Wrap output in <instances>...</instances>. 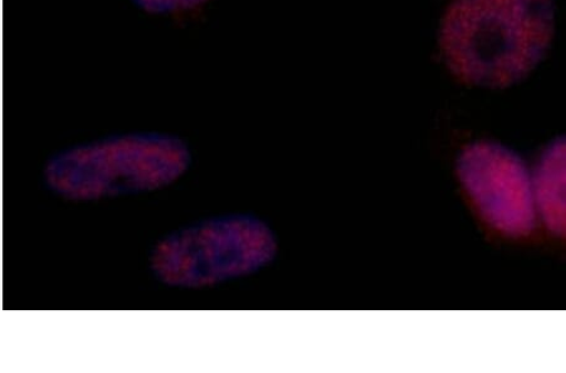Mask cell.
<instances>
[{
	"instance_id": "obj_1",
	"label": "cell",
	"mask_w": 566,
	"mask_h": 373,
	"mask_svg": "<svg viewBox=\"0 0 566 373\" xmlns=\"http://www.w3.org/2000/svg\"><path fill=\"white\" fill-rule=\"evenodd\" d=\"M554 32V0H453L438 43L462 84L506 88L541 65Z\"/></svg>"
},
{
	"instance_id": "obj_2",
	"label": "cell",
	"mask_w": 566,
	"mask_h": 373,
	"mask_svg": "<svg viewBox=\"0 0 566 373\" xmlns=\"http://www.w3.org/2000/svg\"><path fill=\"white\" fill-rule=\"evenodd\" d=\"M187 143L157 132L114 136L62 151L44 170L52 193L72 202L150 193L186 175Z\"/></svg>"
},
{
	"instance_id": "obj_3",
	"label": "cell",
	"mask_w": 566,
	"mask_h": 373,
	"mask_svg": "<svg viewBox=\"0 0 566 373\" xmlns=\"http://www.w3.org/2000/svg\"><path fill=\"white\" fill-rule=\"evenodd\" d=\"M277 249L275 233L260 217L232 214L164 236L149 263L160 284L202 289L254 275L275 260Z\"/></svg>"
},
{
	"instance_id": "obj_4",
	"label": "cell",
	"mask_w": 566,
	"mask_h": 373,
	"mask_svg": "<svg viewBox=\"0 0 566 373\" xmlns=\"http://www.w3.org/2000/svg\"><path fill=\"white\" fill-rule=\"evenodd\" d=\"M459 175L483 220L496 231L511 236L533 231L534 188L513 151L494 142L470 145L459 160Z\"/></svg>"
},
{
	"instance_id": "obj_5",
	"label": "cell",
	"mask_w": 566,
	"mask_h": 373,
	"mask_svg": "<svg viewBox=\"0 0 566 373\" xmlns=\"http://www.w3.org/2000/svg\"><path fill=\"white\" fill-rule=\"evenodd\" d=\"M565 140H556L546 150L536 179L538 206L549 230L565 233Z\"/></svg>"
},
{
	"instance_id": "obj_6",
	"label": "cell",
	"mask_w": 566,
	"mask_h": 373,
	"mask_svg": "<svg viewBox=\"0 0 566 373\" xmlns=\"http://www.w3.org/2000/svg\"><path fill=\"white\" fill-rule=\"evenodd\" d=\"M144 11L168 17H185L203 9L211 0H134Z\"/></svg>"
}]
</instances>
